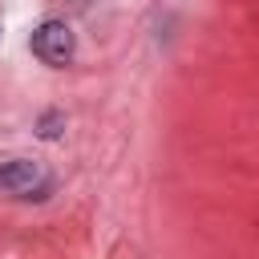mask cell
Instances as JSON below:
<instances>
[{"mask_svg":"<svg viewBox=\"0 0 259 259\" xmlns=\"http://www.w3.org/2000/svg\"><path fill=\"white\" fill-rule=\"evenodd\" d=\"M36 178H40V170H36V162H28V158L0 162V194H24V190L36 186Z\"/></svg>","mask_w":259,"mask_h":259,"instance_id":"2","label":"cell"},{"mask_svg":"<svg viewBox=\"0 0 259 259\" xmlns=\"http://www.w3.org/2000/svg\"><path fill=\"white\" fill-rule=\"evenodd\" d=\"M57 121H61V117H57V113H49V117L40 121V138H57Z\"/></svg>","mask_w":259,"mask_h":259,"instance_id":"3","label":"cell"},{"mask_svg":"<svg viewBox=\"0 0 259 259\" xmlns=\"http://www.w3.org/2000/svg\"><path fill=\"white\" fill-rule=\"evenodd\" d=\"M28 45H32V53H36L45 65H69V57H73V49H77L73 28H69L65 20H45V24H36Z\"/></svg>","mask_w":259,"mask_h":259,"instance_id":"1","label":"cell"}]
</instances>
